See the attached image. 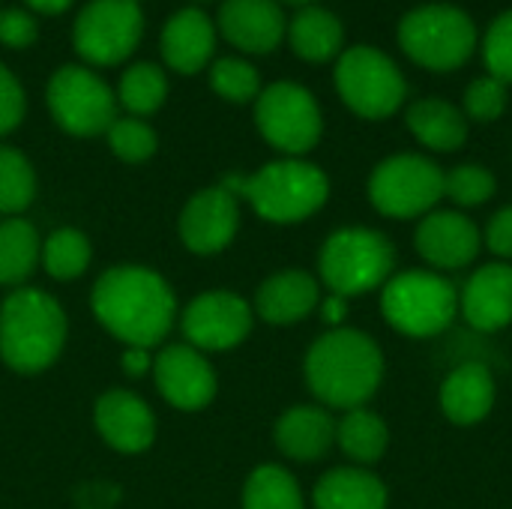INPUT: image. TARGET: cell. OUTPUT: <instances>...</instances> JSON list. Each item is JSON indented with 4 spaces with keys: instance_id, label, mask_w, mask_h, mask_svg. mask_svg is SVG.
I'll return each instance as SVG.
<instances>
[{
    "instance_id": "6da1fadb",
    "label": "cell",
    "mask_w": 512,
    "mask_h": 509,
    "mask_svg": "<svg viewBox=\"0 0 512 509\" xmlns=\"http://www.w3.org/2000/svg\"><path fill=\"white\" fill-rule=\"evenodd\" d=\"M93 312L126 348L159 345L174 324V294L147 267H111L93 288Z\"/></svg>"
},
{
    "instance_id": "7a4b0ae2",
    "label": "cell",
    "mask_w": 512,
    "mask_h": 509,
    "mask_svg": "<svg viewBox=\"0 0 512 509\" xmlns=\"http://www.w3.org/2000/svg\"><path fill=\"white\" fill-rule=\"evenodd\" d=\"M381 348L360 330L336 327L306 354V384L327 408H363L381 387Z\"/></svg>"
},
{
    "instance_id": "3957f363",
    "label": "cell",
    "mask_w": 512,
    "mask_h": 509,
    "mask_svg": "<svg viewBox=\"0 0 512 509\" xmlns=\"http://www.w3.org/2000/svg\"><path fill=\"white\" fill-rule=\"evenodd\" d=\"M66 339V315L54 297L21 288L0 306V357L15 372L51 366Z\"/></svg>"
},
{
    "instance_id": "277c9868",
    "label": "cell",
    "mask_w": 512,
    "mask_h": 509,
    "mask_svg": "<svg viewBox=\"0 0 512 509\" xmlns=\"http://www.w3.org/2000/svg\"><path fill=\"white\" fill-rule=\"evenodd\" d=\"M234 198L243 195L258 216L267 222H303L312 213H318L330 195L327 174L309 162L285 159L270 162L252 177H228L222 183Z\"/></svg>"
},
{
    "instance_id": "5b68a950",
    "label": "cell",
    "mask_w": 512,
    "mask_h": 509,
    "mask_svg": "<svg viewBox=\"0 0 512 509\" xmlns=\"http://www.w3.org/2000/svg\"><path fill=\"white\" fill-rule=\"evenodd\" d=\"M381 312L405 336L429 339L444 333L459 312V291L444 273L408 270L384 282Z\"/></svg>"
},
{
    "instance_id": "8992f818",
    "label": "cell",
    "mask_w": 512,
    "mask_h": 509,
    "mask_svg": "<svg viewBox=\"0 0 512 509\" xmlns=\"http://www.w3.org/2000/svg\"><path fill=\"white\" fill-rule=\"evenodd\" d=\"M321 279L330 294L357 297L393 276L396 252L393 243L372 228H342L327 237L321 258Z\"/></svg>"
},
{
    "instance_id": "52a82bcc",
    "label": "cell",
    "mask_w": 512,
    "mask_h": 509,
    "mask_svg": "<svg viewBox=\"0 0 512 509\" xmlns=\"http://www.w3.org/2000/svg\"><path fill=\"white\" fill-rule=\"evenodd\" d=\"M399 42L405 54L420 66L435 72H450L471 57L477 45V30L462 9L435 3V6H420L402 18Z\"/></svg>"
},
{
    "instance_id": "ba28073f",
    "label": "cell",
    "mask_w": 512,
    "mask_h": 509,
    "mask_svg": "<svg viewBox=\"0 0 512 509\" xmlns=\"http://www.w3.org/2000/svg\"><path fill=\"white\" fill-rule=\"evenodd\" d=\"M444 198V171L417 153L384 159L369 177V201L378 213L393 219H414L432 213Z\"/></svg>"
},
{
    "instance_id": "9c48e42d",
    "label": "cell",
    "mask_w": 512,
    "mask_h": 509,
    "mask_svg": "<svg viewBox=\"0 0 512 509\" xmlns=\"http://www.w3.org/2000/svg\"><path fill=\"white\" fill-rule=\"evenodd\" d=\"M336 87L351 111L369 120L390 117L405 102V78L378 48H348L336 63Z\"/></svg>"
},
{
    "instance_id": "30bf717a",
    "label": "cell",
    "mask_w": 512,
    "mask_h": 509,
    "mask_svg": "<svg viewBox=\"0 0 512 509\" xmlns=\"http://www.w3.org/2000/svg\"><path fill=\"white\" fill-rule=\"evenodd\" d=\"M255 123L261 135L285 153H306L321 138L318 102L294 81H276L258 96Z\"/></svg>"
},
{
    "instance_id": "8fae6325",
    "label": "cell",
    "mask_w": 512,
    "mask_h": 509,
    "mask_svg": "<svg viewBox=\"0 0 512 509\" xmlns=\"http://www.w3.org/2000/svg\"><path fill=\"white\" fill-rule=\"evenodd\" d=\"M48 108L54 120L72 135L108 132L117 120V102L111 87L84 66H63L48 81Z\"/></svg>"
},
{
    "instance_id": "7c38bea8",
    "label": "cell",
    "mask_w": 512,
    "mask_h": 509,
    "mask_svg": "<svg viewBox=\"0 0 512 509\" xmlns=\"http://www.w3.org/2000/svg\"><path fill=\"white\" fill-rule=\"evenodd\" d=\"M141 30L138 0H93L75 21V48L90 63L114 66L135 51Z\"/></svg>"
},
{
    "instance_id": "4fadbf2b",
    "label": "cell",
    "mask_w": 512,
    "mask_h": 509,
    "mask_svg": "<svg viewBox=\"0 0 512 509\" xmlns=\"http://www.w3.org/2000/svg\"><path fill=\"white\" fill-rule=\"evenodd\" d=\"M252 330V309L231 291H207L183 312V333L192 348L225 351L240 345Z\"/></svg>"
},
{
    "instance_id": "5bb4252c",
    "label": "cell",
    "mask_w": 512,
    "mask_h": 509,
    "mask_svg": "<svg viewBox=\"0 0 512 509\" xmlns=\"http://www.w3.org/2000/svg\"><path fill=\"white\" fill-rule=\"evenodd\" d=\"M414 246L423 261H429L438 270H462L468 267L483 246V234L477 225L456 213V210H432L423 216Z\"/></svg>"
},
{
    "instance_id": "9a60e30c",
    "label": "cell",
    "mask_w": 512,
    "mask_h": 509,
    "mask_svg": "<svg viewBox=\"0 0 512 509\" xmlns=\"http://www.w3.org/2000/svg\"><path fill=\"white\" fill-rule=\"evenodd\" d=\"M153 372L159 393L180 411H198L216 396V372L192 345H168Z\"/></svg>"
},
{
    "instance_id": "2e32d148",
    "label": "cell",
    "mask_w": 512,
    "mask_h": 509,
    "mask_svg": "<svg viewBox=\"0 0 512 509\" xmlns=\"http://www.w3.org/2000/svg\"><path fill=\"white\" fill-rule=\"evenodd\" d=\"M237 228H240L237 198L225 186L198 192L180 216L183 243L198 255L222 252L234 240Z\"/></svg>"
},
{
    "instance_id": "e0dca14e",
    "label": "cell",
    "mask_w": 512,
    "mask_h": 509,
    "mask_svg": "<svg viewBox=\"0 0 512 509\" xmlns=\"http://www.w3.org/2000/svg\"><path fill=\"white\" fill-rule=\"evenodd\" d=\"M465 321L480 333L504 330L512 321V267L504 261L480 267L459 294Z\"/></svg>"
},
{
    "instance_id": "ac0fdd59",
    "label": "cell",
    "mask_w": 512,
    "mask_h": 509,
    "mask_svg": "<svg viewBox=\"0 0 512 509\" xmlns=\"http://www.w3.org/2000/svg\"><path fill=\"white\" fill-rule=\"evenodd\" d=\"M219 27L231 45L267 54L285 36V15L276 0H225L219 9Z\"/></svg>"
},
{
    "instance_id": "d6986e66",
    "label": "cell",
    "mask_w": 512,
    "mask_h": 509,
    "mask_svg": "<svg viewBox=\"0 0 512 509\" xmlns=\"http://www.w3.org/2000/svg\"><path fill=\"white\" fill-rule=\"evenodd\" d=\"M96 429L114 450L141 453L156 435V420L138 396L111 390L96 402Z\"/></svg>"
},
{
    "instance_id": "ffe728a7",
    "label": "cell",
    "mask_w": 512,
    "mask_h": 509,
    "mask_svg": "<svg viewBox=\"0 0 512 509\" xmlns=\"http://www.w3.org/2000/svg\"><path fill=\"white\" fill-rule=\"evenodd\" d=\"M213 48L216 30L201 9H180L162 30V57L183 75L204 69L213 57Z\"/></svg>"
},
{
    "instance_id": "44dd1931",
    "label": "cell",
    "mask_w": 512,
    "mask_h": 509,
    "mask_svg": "<svg viewBox=\"0 0 512 509\" xmlns=\"http://www.w3.org/2000/svg\"><path fill=\"white\" fill-rule=\"evenodd\" d=\"M495 405V378L483 363L456 366L441 384V411L456 426H474Z\"/></svg>"
},
{
    "instance_id": "7402d4cb",
    "label": "cell",
    "mask_w": 512,
    "mask_h": 509,
    "mask_svg": "<svg viewBox=\"0 0 512 509\" xmlns=\"http://www.w3.org/2000/svg\"><path fill=\"white\" fill-rule=\"evenodd\" d=\"M321 303L318 282L303 270H285L270 276L255 294V312L267 324H297Z\"/></svg>"
},
{
    "instance_id": "603a6c76",
    "label": "cell",
    "mask_w": 512,
    "mask_h": 509,
    "mask_svg": "<svg viewBox=\"0 0 512 509\" xmlns=\"http://www.w3.org/2000/svg\"><path fill=\"white\" fill-rule=\"evenodd\" d=\"M336 441V420L318 405H297L276 423V444L297 462L321 459Z\"/></svg>"
},
{
    "instance_id": "cb8c5ba5",
    "label": "cell",
    "mask_w": 512,
    "mask_h": 509,
    "mask_svg": "<svg viewBox=\"0 0 512 509\" xmlns=\"http://www.w3.org/2000/svg\"><path fill=\"white\" fill-rule=\"evenodd\" d=\"M315 509H387V486L363 468H336L318 480Z\"/></svg>"
},
{
    "instance_id": "d4e9b609",
    "label": "cell",
    "mask_w": 512,
    "mask_h": 509,
    "mask_svg": "<svg viewBox=\"0 0 512 509\" xmlns=\"http://www.w3.org/2000/svg\"><path fill=\"white\" fill-rule=\"evenodd\" d=\"M408 129L411 135L426 144L429 150L450 153L459 150L468 138V120L465 114L444 102V99H420L408 108Z\"/></svg>"
},
{
    "instance_id": "484cf974",
    "label": "cell",
    "mask_w": 512,
    "mask_h": 509,
    "mask_svg": "<svg viewBox=\"0 0 512 509\" xmlns=\"http://www.w3.org/2000/svg\"><path fill=\"white\" fill-rule=\"evenodd\" d=\"M288 36H291V48L303 60L324 63L342 45V24H339V18L333 12L309 6L300 15H294V21L288 27Z\"/></svg>"
},
{
    "instance_id": "4316f807",
    "label": "cell",
    "mask_w": 512,
    "mask_h": 509,
    "mask_svg": "<svg viewBox=\"0 0 512 509\" xmlns=\"http://www.w3.org/2000/svg\"><path fill=\"white\" fill-rule=\"evenodd\" d=\"M336 441H339V447L345 450L348 459H354L360 465H372L387 453L390 432H387V423L378 414H372L366 408H351L336 423Z\"/></svg>"
},
{
    "instance_id": "83f0119b",
    "label": "cell",
    "mask_w": 512,
    "mask_h": 509,
    "mask_svg": "<svg viewBox=\"0 0 512 509\" xmlns=\"http://www.w3.org/2000/svg\"><path fill=\"white\" fill-rule=\"evenodd\" d=\"M42 258V243L36 228L24 219L0 222V285H21L36 261Z\"/></svg>"
},
{
    "instance_id": "f1b7e54d",
    "label": "cell",
    "mask_w": 512,
    "mask_h": 509,
    "mask_svg": "<svg viewBox=\"0 0 512 509\" xmlns=\"http://www.w3.org/2000/svg\"><path fill=\"white\" fill-rule=\"evenodd\" d=\"M243 509H306L303 507V492L297 480L279 468V465H264L258 468L243 489Z\"/></svg>"
},
{
    "instance_id": "f546056e",
    "label": "cell",
    "mask_w": 512,
    "mask_h": 509,
    "mask_svg": "<svg viewBox=\"0 0 512 509\" xmlns=\"http://www.w3.org/2000/svg\"><path fill=\"white\" fill-rule=\"evenodd\" d=\"M42 264L60 282L81 276L87 270V264H90V243H87V237L81 231H72V228L54 231L42 243Z\"/></svg>"
},
{
    "instance_id": "4dcf8cb0",
    "label": "cell",
    "mask_w": 512,
    "mask_h": 509,
    "mask_svg": "<svg viewBox=\"0 0 512 509\" xmlns=\"http://www.w3.org/2000/svg\"><path fill=\"white\" fill-rule=\"evenodd\" d=\"M168 93L165 72L156 63H135L120 81V102L132 114H153Z\"/></svg>"
},
{
    "instance_id": "1f68e13d",
    "label": "cell",
    "mask_w": 512,
    "mask_h": 509,
    "mask_svg": "<svg viewBox=\"0 0 512 509\" xmlns=\"http://www.w3.org/2000/svg\"><path fill=\"white\" fill-rule=\"evenodd\" d=\"M36 195V177L30 162L12 150L0 147V213H18L24 210Z\"/></svg>"
},
{
    "instance_id": "d6a6232c",
    "label": "cell",
    "mask_w": 512,
    "mask_h": 509,
    "mask_svg": "<svg viewBox=\"0 0 512 509\" xmlns=\"http://www.w3.org/2000/svg\"><path fill=\"white\" fill-rule=\"evenodd\" d=\"M444 195L459 207H480L495 195V177L483 165H459L444 174Z\"/></svg>"
},
{
    "instance_id": "836d02e7",
    "label": "cell",
    "mask_w": 512,
    "mask_h": 509,
    "mask_svg": "<svg viewBox=\"0 0 512 509\" xmlns=\"http://www.w3.org/2000/svg\"><path fill=\"white\" fill-rule=\"evenodd\" d=\"M210 84L219 96H225L231 102H249L261 90V78H258L255 66H249L246 60H237V57L216 60L210 69Z\"/></svg>"
},
{
    "instance_id": "e575fe53",
    "label": "cell",
    "mask_w": 512,
    "mask_h": 509,
    "mask_svg": "<svg viewBox=\"0 0 512 509\" xmlns=\"http://www.w3.org/2000/svg\"><path fill=\"white\" fill-rule=\"evenodd\" d=\"M108 144L123 162H144L156 153V132L144 120L126 117L108 126Z\"/></svg>"
},
{
    "instance_id": "d590c367",
    "label": "cell",
    "mask_w": 512,
    "mask_h": 509,
    "mask_svg": "<svg viewBox=\"0 0 512 509\" xmlns=\"http://www.w3.org/2000/svg\"><path fill=\"white\" fill-rule=\"evenodd\" d=\"M504 108H507V84L495 75L477 78L465 93V111H468V117H474L480 123L498 120L504 114Z\"/></svg>"
},
{
    "instance_id": "8d00e7d4",
    "label": "cell",
    "mask_w": 512,
    "mask_h": 509,
    "mask_svg": "<svg viewBox=\"0 0 512 509\" xmlns=\"http://www.w3.org/2000/svg\"><path fill=\"white\" fill-rule=\"evenodd\" d=\"M486 66L495 78H501L504 84H512V9L504 12L486 33Z\"/></svg>"
},
{
    "instance_id": "74e56055",
    "label": "cell",
    "mask_w": 512,
    "mask_h": 509,
    "mask_svg": "<svg viewBox=\"0 0 512 509\" xmlns=\"http://www.w3.org/2000/svg\"><path fill=\"white\" fill-rule=\"evenodd\" d=\"M24 117V90L15 75L0 63V135L12 132Z\"/></svg>"
},
{
    "instance_id": "f35d334b",
    "label": "cell",
    "mask_w": 512,
    "mask_h": 509,
    "mask_svg": "<svg viewBox=\"0 0 512 509\" xmlns=\"http://www.w3.org/2000/svg\"><path fill=\"white\" fill-rule=\"evenodd\" d=\"M39 27L36 18L27 15L24 9H3L0 12V42L9 48H27L33 45Z\"/></svg>"
},
{
    "instance_id": "ab89813d",
    "label": "cell",
    "mask_w": 512,
    "mask_h": 509,
    "mask_svg": "<svg viewBox=\"0 0 512 509\" xmlns=\"http://www.w3.org/2000/svg\"><path fill=\"white\" fill-rule=\"evenodd\" d=\"M483 243L498 255V258H512V204L498 210L483 234Z\"/></svg>"
},
{
    "instance_id": "60d3db41",
    "label": "cell",
    "mask_w": 512,
    "mask_h": 509,
    "mask_svg": "<svg viewBox=\"0 0 512 509\" xmlns=\"http://www.w3.org/2000/svg\"><path fill=\"white\" fill-rule=\"evenodd\" d=\"M318 306H321V318L327 324H342V318L348 315V297H339V294L324 297Z\"/></svg>"
},
{
    "instance_id": "b9f144b4",
    "label": "cell",
    "mask_w": 512,
    "mask_h": 509,
    "mask_svg": "<svg viewBox=\"0 0 512 509\" xmlns=\"http://www.w3.org/2000/svg\"><path fill=\"white\" fill-rule=\"evenodd\" d=\"M123 369H126V375H132V378H141V375L150 369L147 348H126V354H123Z\"/></svg>"
},
{
    "instance_id": "7bdbcfd3",
    "label": "cell",
    "mask_w": 512,
    "mask_h": 509,
    "mask_svg": "<svg viewBox=\"0 0 512 509\" xmlns=\"http://www.w3.org/2000/svg\"><path fill=\"white\" fill-rule=\"evenodd\" d=\"M33 9H39V12H48V15H54V12H63L72 0H27Z\"/></svg>"
},
{
    "instance_id": "ee69618b",
    "label": "cell",
    "mask_w": 512,
    "mask_h": 509,
    "mask_svg": "<svg viewBox=\"0 0 512 509\" xmlns=\"http://www.w3.org/2000/svg\"><path fill=\"white\" fill-rule=\"evenodd\" d=\"M288 3H309V0H288Z\"/></svg>"
}]
</instances>
